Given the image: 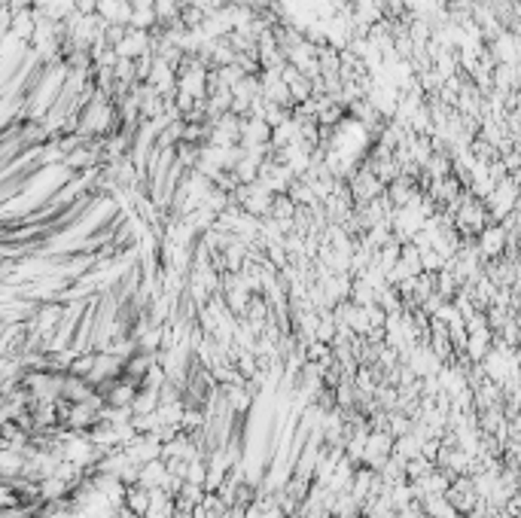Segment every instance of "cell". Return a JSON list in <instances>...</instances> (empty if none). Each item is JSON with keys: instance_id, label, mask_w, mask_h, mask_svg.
I'll return each mask as SVG.
<instances>
[{"instance_id": "obj_1", "label": "cell", "mask_w": 521, "mask_h": 518, "mask_svg": "<svg viewBox=\"0 0 521 518\" xmlns=\"http://www.w3.org/2000/svg\"><path fill=\"white\" fill-rule=\"evenodd\" d=\"M515 205H518V187H515V180H500L497 187L491 189V196H488L491 217L494 220H506L509 210H515Z\"/></svg>"}, {"instance_id": "obj_2", "label": "cell", "mask_w": 521, "mask_h": 518, "mask_svg": "<svg viewBox=\"0 0 521 518\" xmlns=\"http://www.w3.org/2000/svg\"><path fill=\"white\" fill-rule=\"evenodd\" d=\"M119 58H143L153 52V31H141V27H128L125 40L116 46Z\"/></svg>"}, {"instance_id": "obj_3", "label": "cell", "mask_w": 521, "mask_h": 518, "mask_svg": "<svg viewBox=\"0 0 521 518\" xmlns=\"http://www.w3.org/2000/svg\"><path fill=\"white\" fill-rule=\"evenodd\" d=\"M479 253L482 259H503V251L509 247V232L503 226H488L484 232H479Z\"/></svg>"}, {"instance_id": "obj_4", "label": "cell", "mask_w": 521, "mask_h": 518, "mask_svg": "<svg viewBox=\"0 0 521 518\" xmlns=\"http://www.w3.org/2000/svg\"><path fill=\"white\" fill-rule=\"evenodd\" d=\"M271 132H274V128L265 122L262 116H247V119H244V132H241V144H244V146L271 144Z\"/></svg>"}, {"instance_id": "obj_5", "label": "cell", "mask_w": 521, "mask_h": 518, "mask_svg": "<svg viewBox=\"0 0 521 518\" xmlns=\"http://www.w3.org/2000/svg\"><path fill=\"white\" fill-rule=\"evenodd\" d=\"M168 460L165 457H155V460H150V464H143L141 467V482L137 485H143L146 491H155V488H165L168 485Z\"/></svg>"}, {"instance_id": "obj_6", "label": "cell", "mask_w": 521, "mask_h": 518, "mask_svg": "<svg viewBox=\"0 0 521 518\" xmlns=\"http://www.w3.org/2000/svg\"><path fill=\"white\" fill-rule=\"evenodd\" d=\"M150 503H153V491H146L143 485H131L125 494V506L137 515H146L150 512Z\"/></svg>"}, {"instance_id": "obj_7", "label": "cell", "mask_w": 521, "mask_h": 518, "mask_svg": "<svg viewBox=\"0 0 521 518\" xmlns=\"http://www.w3.org/2000/svg\"><path fill=\"white\" fill-rule=\"evenodd\" d=\"M420 448H424V442H420L415 433H406V436H399L397 442H393V455L402 457L409 464V460H415L420 457Z\"/></svg>"}]
</instances>
